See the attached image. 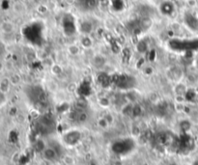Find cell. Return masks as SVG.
Instances as JSON below:
<instances>
[{"label": "cell", "mask_w": 198, "mask_h": 165, "mask_svg": "<svg viewBox=\"0 0 198 165\" xmlns=\"http://www.w3.org/2000/svg\"><path fill=\"white\" fill-rule=\"evenodd\" d=\"M99 104H100V106L103 107V108H107V107L110 106V101L108 98L103 97V98H100V100H99Z\"/></svg>", "instance_id": "cell-12"}, {"label": "cell", "mask_w": 198, "mask_h": 165, "mask_svg": "<svg viewBox=\"0 0 198 165\" xmlns=\"http://www.w3.org/2000/svg\"><path fill=\"white\" fill-rule=\"evenodd\" d=\"M68 53L72 56H77L80 53V47L79 46L76 45V44H72V45H69L68 48Z\"/></svg>", "instance_id": "cell-7"}, {"label": "cell", "mask_w": 198, "mask_h": 165, "mask_svg": "<svg viewBox=\"0 0 198 165\" xmlns=\"http://www.w3.org/2000/svg\"><path fill=\"white\" fill-rule=\"evenodd\" d=\"M67 91L69 93H75L77 91V84L75 82H71V83L68 84L67 86Z\"/></svg>", "instance_id": "cell-19"}, {"label": "cell", "mask_w": 198, "mask_h": 165, "mask_svg": "<svg viewBox=\"0 0 198 165\" xmlns=\"http://www.w3.org/2000/svg\"><path fill=\"white\" fill-rule=\"evenodd\" d=\"M23 2H28V1H31V0H22Z\"/></svg>", "instance_id": "cell-28"}, {"label": "cell", "mask_w": 198, "mask_h": 165, "mask_svg": "<svg viewBox=\"0 0 198 165\" xmlns=\"http://www.w3.org/2000/svg\"><path fill=\"white\" fill-rule=\"evenodd\" d=\"M98 126L100 127L101 128L104 129V128H107V127L109 126V124H108V122L105 120L104 117H103V118H100L98 120Z\"/></svg>", "instance_id": "cell-17"}, {"label": "cell", "mask_w": 198, "mask_h": 165, "mask_svg": "<svg viewBox=\"0 0 198 165\" xmlns=\"http://www.w3.org/2000/svg\"><path fill=\"white\" fill-rule=\"evenodd\" d=\"M175 101L177 103H184L185 102V98L184 96H181V95H176L175 97Z\"/></svg>", "instance_id": "cell-22"}, {"label": "cell", "mask_w": 198, "mask_h": 165, "mask_svg": "<svg viewBox=\"0 0 198 165\" xmlns=\"http://www.w3.org/2000/svg\"><path fill=\"white\" fill-rule=\"evenodd\" d=\"M144 165H148V164H147V163H144Z\"/></svg>", "instance_id": "cell-29"}, {"label": "cell", "mask_w": 198, "mask_h": 165, "mask_svg": "<svg viewBox=\"0 0 198 165\" xmlns=\"http://www.w3.org/2000/svg\"><path fill=\"white\" fill-rule=\"evenodd\" d=\"M141 113H142V107H141V105H139V104H134V106H133V116L134 117H138V116H140V115H141Z\"/></svg>", "instance_id": "cell-14"}, {"label": "cell", "mask_w": 198, "mask_h": 165, "mask_svg": "<svg viewBox=\"0 0 198 165\" xmlns=\"http://www.w3.org/2000/svg\"><path fill=\"white\" fill-rule=\"evenodd\" d=\"M87 120H88V115H87L85 112H81V113L78 115V121H79L80 123H85Z\"/></svg>", "instance_id": "cell-20"}, {"label": "cell", "mask_w": 198, "mask_h": 165, "mask_svg": "<svg viewBox=\"0 0 198 165\" xmlns=\"http://www.w3.org/2000/svg\"><path fill=\"white\" fill-rule=\"evenodd\" d=\"M4 68H5V65L3 64L2 61H0V72H1L4 70Z\"/></svg>", "instance_id": "cell-26"}, {"label": "cell", "mask_w": 198, "mask_h": 165, "mask_svg": "<svg viewBox=\"0 0 198 165\" xmlns=\"http://www.w3.org/2000/svg\"><path fill=\"white\" fill-rule=\"evenodd\" d=\"M144 72L146 73V75H148V76H151L152 73H153V70L151 69V67H147V68L144 70Z\"/></svg>", "instance_id": "cell-25"}, {"label": "cell", "mask_w": 198, "mask_h": 165, "mask_svg": "<svg viewBox=\"0 0 198 165\" xmlns=\"http://www.w3.org/2000/svg\"><path fill=\"white\" fill-rule=\"evenodd\" d=\"M10 86H11V83H10L9 78H4L0 81V91H1V92L7 93L10 89Z\"/></svg>", "instance_id": "cell-8"}, {"label": "cell", "mask_w": 198, "mask_h": 165, "mask_svg": "<svg viewBox=\"0 0 198 165\" xmlns=\"http://www.w3.org/2000/svg\"><path fill=\"white\" fill-rule=\"evenodd\" d=\"M80 45L83 48L89 49L93 46V40L89 35H83V37L80 39Z\"/></svg>", "instance_id": "cell-6"}, {"label": "cell", "mask_w": 198, "mask_h": 165, "mask_svg": "<svg viewBox=\"0 0 198 165\" xmlns=\"http://www.w3.org/2000/svg\"><path fill=\"white\" fill-rule=\"evenodd\" d=\"M152 25H153V21H152V20L149 19V18H146V19H144V20L141 21V27H142L144 30H148L149 28L152 27Z\"/></svg>", "instance_id": "cell-13"}, {"label": "cell", "mask_w": 198, "mask_h": 165, "mask_svg": "<svg viewBox=\"0 0 198 165\" xmlns=\"http://www.w3.org/2000/svg\"><path fill=\"white\" fill-rule=\"evenodd\" d=\"M187 86L183 83H178L175 88H174V91H175V94L176 95H181V96H184L186 93H187Z\"/></svg>", "instance_id": "cell-9"}, {"label": "cell", "mask_w": 198, "mask_h": 165, "mask_svg": "<svg viewBox=\"0 0 198 165\" xmlns=\"http://www.w3.org/2000/svg\"><path fill=\"white\" fill-rule=\"evenodd\" d=\"M44 158L47 161H54L58 158V154H57L56 150L51 147H46V149L42 152Z\"/></svg>", "instance_id": "cell-1"}, {"label": "cell", "mask_w": 198, "mask_h": 165, "mask_svg": "<svg viewBox=\"0 0 198 165\" xmlns=\"http://www.w3.org/2000/svg\"><path fill=\"white\" fill-rule=\"evenodd\" d=\"M80 31L82 32L83 35H89L91 34V32L93 31V24L91 21L89 20H84L82 21L80 24Z\"/></svg>", "instance_id": "cell-5"}, {"label": "cell", "mask_w": 198, "mask_h": 165, "mask_svg": "<svg viewBox=\"0 0 198 165\" xmlns=\"http://www.w3.org/2000/svg\"><path fill=\"white\" fill-rule=\"evenodd\" d=\"M65 3L69 5V6H73V5H75L76 2H77V0H64Z\"/></svg>", "instance_id": "cell-24"}, {"label": "cell", "mask_w": 198, "mask_h": 165, "mask_svg": "<svg viewBox=\"0 0 198 165\" xmlns=\"http://www.w3.org/2000/svg\"><path fill=\"white\" fill-rule=\"evenodd\" d=\"M5 102V95L3 94L1 97H0V104H1V103H3Z\"/></svg>", "instance_id": "cell-27"}, {"label": "cell", "mask_w": 198, "mask_h": 165, "mask_svg": "<svg viewBox=\"0 0 198 165\" xmlns=\"http://www.w3.org/2000/svg\"><path fill=\"white\" fill-rule=\"evenodd\" d=\"M92 63L94 65V67L101 69L103 67H104L106 64V58L104 56H103L102 54H97L93 57L92 59Z\"/></svg>", "instance_id": "cell-3"}, {"label": "cell", "mask_w": 198, "mask_h": 165, "mask_svg": "<svg viewBox=\"0 0 198 165\" xmlns=\"http://www.w3.org/2000/svg\"><path fill=\"white\" fill-rule=\"evenodd\" d=\"M122 112L125 114V115H131V114H133V105H131V104H128L126 106H124Z\"/></svg>", "instance_id": "cell-18"}, {"label": "cell", "mask_w": 198, "mask_h": 165, "mask_svg": "<svg viewBox=\"0 0 198 165\" xmlns=\"http://www.w3.org/2000/svg\"><path fill=\"white\" fill-rule=\"evenodd\" d=\"M0 29H1V31L4 33V34H12L15 29V25L14 24V22H12L10 20H5L1 23Z\"/></svg>", "instance_id": "cell-2"}, {"label": "cell", "mask_w": 198, "mask_h": 165, "mask_svg": "<svg viewBox=\"0 0 198 165\" xmlns=\"http://www.w3.org/2000/svg\"><path fill=\"white\" fill-rule=\"evenodd\" d=\"M63 162H64L65 165H75L76 160L72 155H68L67 154V155H65L63 158Z\"/></svg>", "instance_id": "cell-15"}, {"label": "cell", "mask_w": 198, "mask_h": 165, "mask_svg": "<svg viewBox=\"0 0 198 165\" xmlns=\"http://www.w3.org/2000/svg\"><path fill=\"white\" fill-rule=\"evenodd\" d=\"M104 118H105V120H106L107 122H108L109 125L114 122V118H113V116H112L111 114H105V115H104Z\"/></svg>", "instance_id": "cell-23"}, {"label": "cell", "mask_w": 198, "mask_h": 165, "mask_svg": "<svg viewBox=\"0 0 198 165\" xmlns=\"http://www.w3.org/2000/svg\"><path fill=\"white\" fill-rule=\"evenodd\" d=\"M51 72L52 75H54V76H59L62 75L63 69H62V67H61L60 65H58V64H53V65L51 66Z\"/></svg>", "instance_id": "cell-11"}, {"label": "cell", "mask_w": 198, "mask_h": 165, "mask_svg": "<svg viewBox=\"0 0 198 165\" xmlns=\"http://www.w3.org/2000/svg\"><path fill=\"white\" fill-rule=\"evenodd\" d=\"M26 5H25V2L23 1H15L14 2L13 4V11L18 14V15H22L26 12Z\"/></svg>", "instance_id": "cell-4"}, {"label": "cell", "mask_w": 198, "mask_h": 165, "mask_svg": "<svg viewBox=\"0 0 198 165\" xmlns=\"http://www.w3.org/2000/svg\"><path fill=\"white\" fill-rule=\"evenodd\" d=\"M9 80H10L11 85L16 86L21 82V76L19 75V73H13V75L9 77Z\"/></svg>", "instance_id": "cell-10"}, {"label": "cell", "mask_w": 198, "mask_h": 165, "mask_svg": "<svg viewBox=\"0 0 198 165\" xmlns=\"http://www.w3.org/2000/svg\"><path fill=\"white\" fill-rule=\"evenodd\" d=\"M186 3L188 7H191V8H195L198 4L197 0H186Z\"/></svg>", "instance_id": "cell-21"}, {"label": "cell", "mask_w": 198, "mask_h": 165, "mask_svg": "<svg viewBox=\"0 0 198 165\" xmlns=\"http://www.w3.org/2000/svg\"><path fill=\"white\" fill-rule=\"evenodd\" d=\"M58 84L56 83L55 81H51L48 83V85H47V89H48V91H51V92H52V93H55V92H57V91H58Z\"/></svg>", "instance_id": "cell-16"}]
</instances>
